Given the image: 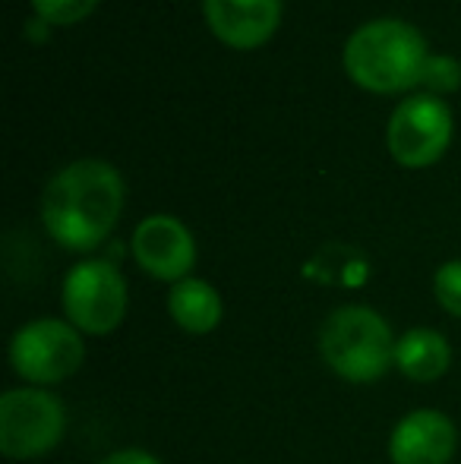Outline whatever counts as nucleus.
Instances as JSON below:
<instances>
[{"label":"nucleus","mask_w":461,"mask_h":464,"mask_svg":"<svg viewBox=\"0 0 461 464\" xmlns=\"http://www.w3.org/2000/svg\"><path fill=\"white\" fill-rule=\"evenodd\" d=\"M395 342L389 323L363 304L339 306L320 329V354L345 382L367 385L395 367Z\"/></svg>","instance_id":"7ed1b4c3"},{"label":"nucleus","mask_w":461,"mask_h":464,"mask_svg":"<svg viewBox=\"0 0 461 464\" xmlns=\"http://www.w3.org/2000/svg\"><path fill=\"white\" fill-rule=\"evenodd\" d=\"M61 304L82 335H111L127 316V281L111 259H82L63 278Z\"/></svg>","instance_id":"39448f33"},{"label":"nucleus","mask_w":461,"mask_h":464,"mask_svg":"<svg viewBox=\"0 0 461 464\" xmlns=\"http://www.w3.org/2000/svg\"><path fill=\"white\" fill-rule=\"evenodd\" d=\"M86 361L82 332L67 319H32L10 338V363L23 382L57 385L70 379Z\"/></svg>","instance_id":"423d86ee"},{"label":"nucleus","mask_w":461,"mask_h":464,"mask_svg":"<svg viewBox=\"0 0 461 464\" xmlns=\"http://www.w3.org/2000/svg\"><path fill=\"white\" fill-rule=\"evenodd\" d=\"M452 142V111L437 95H411L389 121V152L405 168H427Z\"/></svg>","instance_id":"0eeeda50"},{"label":"nucleus","mask_w":461,"mask_h":464,"mask_svg":"<svg viewBox=\"0 0 461 464\" xmlns=\"http://www.w3.org/2000/svg\"><path fill=\"white\" fill-rule=\"evenodd\" d=\"M424 86H430V92H456L461 86V63L443 54H430L424 70Z\"/></svg>","instance_id":"2eb2a0df"},{"label":"nucleus","mask_w":461,"mask_h":464,"mask_svg":"<svg viewBox=\"0 0 461 464\" xmlns=\"http://www.w3.org/2000/svg\"><path fill=\"white\" fill-rule=\"evenodd\" d=\"M127 187L114 165L82 159L51 178L42 196L44 231L73 253H89L108 240L123 212Z\"/></svg>","instance_id":"f257e3e1"},{"label":"nucleus","mask_w":461,"mask_h":464,"mask_svg":"<svg viewBox=\"0 0 461 464\" xmlns=\"http://www.w3.org/2000/svg\"><path fill=\"white\" fill-rule=\"evenodd\" d=\"M168 316L187 335H209L222 325V294L206 278H184L168 291Z\"/></svg>","instance_id":"9b49d317"},{"label":"nucleus","mask_w":461,"mask_h":464,"mask_svg":"<svg viewBox=\"0 0 461 464\" xmlns=\"http://www.w3.org/2000/svg\"><path fill=\"white\" fill-rule=\"evenodd\" d=\"M430 61L427 42L401 19H376L348 38L345 70L367 92H405L424 82Z\"/></svg>","instance_id":"f03ea898"},{"label":"nucleus","mask_w":461,"mask_h":464,"mask_svg":"<svg viewBox=\"0 0 461 464\" xmlns=\"http://www.w3.org/2000/svg\"><path fill=\"white\" fill-rule=\"evenodd\" d=\"M133 259L146 276L158 281L190 278V269L197 263V240L190 227L178 221L174 215H149L136 225L133 240H130Z\"/></svg>","instance_id":"6e6552de"},{"label":"nucleus","mask_w":461,"mask_h":464,"mask_svg":"<svg viewBox=\"0 0 461 464\" xmlns=\"http://www.w3.org/2000/svg\"><path fill=\"white\" fill-rule=\"evenodd\" d=\"M99 464H161V459L152 452H146V449H120V452H111Z\"/></svg>","instance_id":"dca6fc26"},{"label":"nucleus","mask_w":461,"mask_h":464,"mask_svg":"<svg viewBox=\"0 0 461 464\" xmlns=\"http://www.w3.org/2000/svg\"><path fill=\"white\" fill-rule=\"evenodd\" d=\"M203 10L218 42L237 51L265 44L282 23V0H203Z\"/></svg>","instance_id":"9d476101"},{"label":"nucleus","mask_w":461,"mask_h":464,"mask_svg":"<svg viewBox=\"0 0 461 464\" xmlns=\"http://www.w3.org/2000/svg\"><path fill=\"white\" fill-rule=\"evenodd\" d=\"M44 25H48L44 19H35V25H29L25 32H29V35L35 38V42H42V38H44Z\"/></svg>","instance_id":"f3484780"},{"label":"nucleus","mask_w":461,"mask_h":464,"mask_svg":"<svg viewBox=\"0 0 461 464\" xmlns=\"http://www.w3.org/2000/svg\"><path fill=\"white\" fill-rule=\"evenodd\" d=\"M449 363L452 348L443 332L437 329L418 325L395 342V370L411 382H437L439 376H446Z\"/></svg>","instance_id":"f8f14e48"},{"label":"nucleus","mask_w":461,"mask_h":464,"mask_svg":"<svg viewBox=\"0 0 461 464\" xmlns=\"http://www.w3.org/2000/svg\"><path fill=\"white\" fill-rule=\"evenodd\" d=\"M101 0H32V10L48 25H73L82 23Z\"/></svg>","instance_id":"ddd939ff"},{"label":"nucleus","mask_w":461,"mask_h":464,"mask_svg":"<svg viewBox=\"0 0 461 464\" xmlns=\"http://www.w3.org/2000/svg\"><path fill=\"white\" fill-rule=\"evenodd\" d=\"M67 433V408L51 389L23 385L0 395V452L10 461L44 459Z\"/></svg>","instance_id":"20e7f679"},{"label":"nucleus","mask_w":461,"mask_h":464,"mask_svg":"<svg viewBox=\"0 0 461 464\" xmlns=\"http://www.w3.org/2000/svg\"><path fill=\"white\" fill-rule=\"evenodd\" d=\"M456 449V423L437 408H418L405 414L389 436V461L392 464H449Z\"/></svg>","instance_id":"1a4fd4ad"},{"label":"nucleus","mask_w":461,"mask_h":464,"mask_svg":"<svg viewBox=\"0 0 461 464\" xmlns=\"http://www.w3.org/2000/svg\"><path fill=\"white\" fill-rule=\"evenodd\" d=\"M433 294L449 316L461 319V259H449L433 276Z\"/></svg>","instance_id":"4468645a"}]
</instances>
